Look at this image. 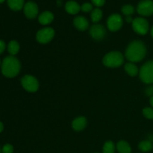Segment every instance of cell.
Masks as SVG:
<instances>
[{"instance_id": "cell-1", "label": "cell", "mask_w": 153, "mask_h": 153, "mask_svg": "<svg viewBox=\"0 0 153 153\" xmlns=\"http://www.w3.org/2000/svg\"><path fill=\"white\" fill-rule=\"evenodd\" d=\"M146 54V49L144 43L140 40L131 42L126 50L125 56L130 62H139L144 58Z\"/></svg>"}, {"instance_id": "cell-2", "label": "cell", "mask_w": 153, "mask_h": 153, "mask_svg": "<svg viewBox=\"0 0 153 153\" xmlns=\"http://www.w3.org/2000/svg\"><path fill=\"white\" fill-rule=\"evenodd\" d=\"M1 73L7 78H14L19 74L21 65L19 60L14 56H7L1 65Z\"/></svg>"}, {"instance_id": "cell-3", "label": "cell", "mask_w": 153, "mask_h": 153, "mask_svg": "<svg viewBox=\"0 0 153 153\" xmlns=\"http://www.w3.org/2000/svg\"><path fill=\"white\" fill-rule=\"evenodd\" d=\"M124 62V57L120 52H111L105 55L103 64L105 66L111 68L120 67Z\"/></svg>"}, {"instance_id": "cell-4", "label": "cell", "mask_w": 153, "mask_h": 153, "mask_svg": "<svg viewBox=\"0 0 153 153\" xmlns=\"http://www.w3.org/2000/svg\"><path fill=\"white\" fill-rule=\"evenodd\" d=\"M140 80L146 84L153 83V61L145 63L139 72Z\"/></svg>"}, {"instance_id": "cell-5", "label": "cell", "mask_w": 153, "mask_h": 153, "mask_svg": "<svg viewBox=\"0 0 153 153\" xmlns=\"http://www.w3.org/2000/svg\"><path fill=\"white\" fill-rule=\"evenodd\" d=\"M132 28L134 31L137 34L140 35H145L147 34L149 31V22L145 18L143 17H137L133 19L132 22Z\"/></svg>"}, {"instance_id": "cell-6", "label": "cell", "mask_w": 153, "mask_h": 153, "mask_svg": "<svg viewBox=\"0 0 153 153\" xmlns=\"http://www.w3.org/2000/svg\"><path fill=\"white\" fill-rule=\"evenodd\" d=\"M21 84L25 91L28 92H36L39 88V82L35 77L26 75L21 79Z\"/></svg>"}, {"instance_id": "cell-7", "label": "cell", "mask_w": 153, "mask_h": 153, "mask_svg": "<svg viewBox=\"0 0 153 153\" xmlns=\"http://www.w3.org/2000/svg\"><path fill=\"white\" fill-rule=\"evenodd\" d=\"M55 36V31L53 28H44L38 31L36 35L37 40L40 43H48L53 39Z\"/></svg>"}, {"instance_id": "cell-8", "label": "cell", "mask_w": 153, "mask_h": 153, "mask_svg": "<svg viewBox=\"0 0 153 153\" xmlns=\"http://www.w3.org/2000/svg\"><path fill=\"white\" fill-rule=\"evenodd\" d=\"M137 11L143 16H149L153 14L152 0H141L137 6Z\"/></svg>"}, {"instance_id": "cell-9", "label": "cell", "mask_w": 153, "mask_h": 153, "mask_svg": "<svg viewBox=\"0 0 153 153\" xmlns=\"http://www.w3.org/2000/svg\"><path fill=\"white\" fill-rule=\"evenodd\" d=\"M123 19L118 13H113L108 18L107 26L111 31H117L120 30L123 26Z\"/></svg>"}, {"instance_id": "cell-10", "label": "cell", "mask_w": 153, "mask_h": 153, "mask_svg": "<svg viewBox=\"0 0 153 153\" xmlns=\"http://www.w3.org/2000/svg\"><path fill=\"white\" fill-rule=\"evenodd\" d=\"M23 11L25 16L28 19H34L35 17H37V14H38V6L34 1H29L25 3L24 5Z\"/></svg>"}, {"instance_id": "cell-11", "label": "cell", "mask_w": 153, "mask_h": 153, "mask_svg": "<svg viewBox=\"0 0 153 153\" xmlns=\"http://www.w3.org/2000/svg\"><path fill=\"white\" fill-rule=\"evenodd\" d=\"M90 34L94 40H102L106 34L105 28L100 24H95L91 26V29H90Z\"/></svg>"}, {"instance_id": "cell-12", "label": "cell", "mask_w": 153, "mask_h": 153, "mask_svg": "<svg viewBox=\"0 0 153 153\" xmlns=\"http://www.w3.org/2000/svg\"><path fill=\"white\" fill-rule=\"evenodd\" d=\"M73 24L75 27L79 31H85L89 27V22L88 19L82 16H78L73 20Z\"/></svg>"}, {"instance_id": "cell-13", "label": "cell", "mask_w": 153, "mask_h": 153, "mask_svg": "<svg viewBox=\"0 0 153 153\" xmlns=\"http://www.w3.org/2000/svg\"><path fill=\"white\" fill-rule=\"evenodd\" d=\"M65 10L68 13L72 15L77 14L81 10V6L76 1H68L65 4Z\"/></svg>"}, {"instance_id": "cell-14", "label": "cell", "mask_w": 153, "mask_h": 153, "mask_svg": "<svg viewBox=\"0 0 153 153\" xmlns=\"http://www.w3.org/2000/svg\"><path fill=\"white\" fill-rule=\"evenodd\" d=\"M53 19L54 14L49 10L43 12L38 16V21L41 25H49L53 21Z\"/></svg>"}, {"instance_id": "cell-15", "label": "cell", "mask_w": 153, "mask_h": 153, "mask_svg": "<svg viewBox=\"0 0 153 153\" xmlns=\"http://www.w3.org/2000/svg\"><path fill=\"white\" fill-rule=\"evenodd\" d=\"M87 125V120L85 117H79L76 118L72 123V126L76 131H82Z\"/></svg>"}, {"instance_id": "cell-16", "label": "cell", "mask_w": 153, "mask_h": 153, "mask_svg": "<svg viewBox=\"0 0 153 153\" xmlns=\"http://www.w3.org/2000/svg\"><path fill=\"white\" fill-rule=\"evenodd\" d=\"M7 5L14 11H18L20 10L24 7V0H7Z\"/></svg>"}, {"instance_id": "cell-17", "label": "cell", "mask_w": 153, "mask_h": 153, "mask_svg": "<svg viewBox=\"0 0 153 153\" xmlns=\"http://www.w3.org/2000/svg\"><path fill=\"white\" fill-rule=\"evenodd\" d=\"M117 150L119 153H131V148L128 142L120 140L117 144Z\"/></svg>"}, {"instance_id": "cell-18", "label": "cell", "mask_w": 153, "mask_h": 153, "mask_svg": "<svg viewBox=\"0 0 153 153\" xmlns=\"http://www.w3.org/2000/svg\"><path fill=\"white\" fill-rule=\"evenodd\" d=\"M7 51L12 56L16 55L19 51V43L16 40H10L7 45Z\"/></svg>"}, {"instance_id": "cell-19", "label": "cell", "mask_w": 153, "mask_h": 153, "mask_svg": "<svg viewBox=\"0 0 153 153\" xmlns=\"http://www.w3.org/2000/svg\"><path fill=\"white\" fill-rule=\"evenodd\" d=\"M125 70L130 76H135L138 73V68L134 63H127L125 65Z\"/></svg>"}, {"instance_id": "cell-20", "label": "cell", "mask_w": 153, "mask_h": 153, "mask_svg": "<svg viewBox=\"0 0 153 153\" xmlns=\"http://www.w3.org/2000/svg\"><path fill=\"white\" fill-rule=\"evenodd\" d=\"M102 10L101 9L99 8V7L94 8V10L91 11V19H92V21L94 23H97V22H99L101 20L102 18Z\"/></svg>"}, {"instance_id": "cell-21", "label": "cell", "mask_w": 153, "mask_h": 153, "mask_svg": "<svg viewBox=\"0 0 153 153\" xmlns=\"http://www.w3.org/2000/svg\"><path fill=\"white\" fill-rule=\"evenodd\" d=\"M138 148L142 152H147L153 149V144L150 140H143V141L140 142Z\"/></svg>"}, {"instance_id": "cell-22", "label": "cell", "mask_w": 153, "mask_h": 153, "mask_svg": "<svg viewBox=\"0 0 153 153\" xmlns=\"http://www.w3.org/2000/svg\"><path fill=\"white\" fill-rule=\"evenodd\" d=\"M103 153H114L115 152V146L114 143L111 140L106 141L103 146L102 149Z\"/></svg>"}, {"instance_id": "cell-23", "label": "cell", "mask_w": 153, "mask_h": 153, "mask_svg": "<svg viewBox=\"0 0 153 153\" xmlns=\"http://www.w3.org/2000/svg\"><path fill=\"white\" fill-rule=\"evenodd\" d=\"M121 11L126 16H131L134 13V7L131 4H126V5L123 6Z\"/></svg>"}, {"instance_id": "cell-24", "label": "cell", "mask_w": 153, "mask_h": 153, "mask_svg": "<svg viewBox=\"0 0 153 153\" xmlns=\"http://www.w3.org/2000/svg\"><path fill=\"white\" fill-rule=\"evenodd\" d=\"M143 114L146 118L149 120H153V108L146 107L143 108Z\"/></svg>"}, {"instance_id": "cell-25", "label": "cell", "mask_w": 153, "mask_h": 153, "mask_svg": "<svg viewBox=\"0 0 153 153\" xmlns=\"http://www.w3.org/2000/svg\"><path fill=\"white\" fill-rule=\"evenodd\" d=\"M94 10L93 7V4L90 2H85L81 6V10H82L85 13H88V12L92 11Z\"/></svg>"}, {"instance_id": "cell-26", "label": "cell", "mask_w": 153, "mask_h": 153, "mask_svg": "<svg viewBox=\"0 0 153 153\" xmlns=\"http://www.w3.org/2000/svg\"><path fill=\"white\" fill-rule=\"evenodd\" d=\"M13 147L12 145L7 143V144L4 145L1 149V153H13Z\"/></svg>"}, {"instance_id": "cell-27", "label": "cell", "mask_w": 153, "mask_h": 153, "mask_svg": "<svg viewBox=\"0 0 153 153\" xmlns=\"http://www.w3.org/2000/svg\"><path fill=\"white\" fill-rule=\"evenodd\" d=\"M91 1H92L93 4L97 7H102L105 3V0H91Z\"/></svg>"}, {"instance_id": "cell-28", "label": "cell", "mask_w": 153, "mask_h": 153, "mask_svg": "<svg viewBox=\"0 0 153 153\" xmlns=\"http://www.w3.org/2000/svg\"><path fill=\"white\" fill-rule=\"evenodd\" d=\"M5 43H4V42L2 40H0V55H1V53H2L4 51V49H5Z\"/></svg>"}, {"instance_id": "cell-29", "label": "cell", "mask_w": 153, "mask_h": 153, "mask_svg": "<svg viewBox=\"0 0 153 153\" xmlns=\"http://www.w3.org/2000/svg\"><path fill=\"white\" fill-rule=\"evenodd\" d=\"M146 95L152 97L153 96V86L149 87V88H148L146 90Z\"/></svg>"}, {"instance_id": "cell-30", "label": "cell", "mask_w": 153, "mask_h": 153, "mask_svg": "<svg viewBox=\"0 0 153 153\" xmlns=\"http://www.w3.org/2000/svg\"><path fill=\"white\" fill-rule=\"evenodd\" d=\"M126 21L128 23H131V22H132L133 19H132V17H131V16H126Z\"/></svg>"}, {"instance_id": "cell-31", "label": "cell", "mask_w": 153, "mask_h": 153, "mask_svg": "<svg viewBox=\"0 0 153 153\" xmlns=\"http://www.w3.org/2000/svg\"><path fill=\"white\" fill-rule=\"evenodd\" d=\"M3 129H4V125H3L2 123L0 121V133L3 131Z\"/></svg>"}, {"instance_id": "cell-32", "label": "cell", "mask_w": 153, "mask_h": 153, "mask_svg": "<svg viewBox=\"0 0 153 153\" xmlns=\"http://www.w3.org/2000/svg\"><path fill=\"white\" fill-rule=\"evenodd\" d=\"M149 102H150L151 106L153 107V96H152V97H151L150 100H149Z\"/></svg>"}, {"instance_id": "cell-33", "label": "cell", "mask_w": 153, "mask_h": 153, "mask_svg": "<svg viewBox=\"0 0 153 153\" xmlns=\"http://www.w3.org/2000/svg\"><path fill=\"white\" fill-rule=\"evenodd\" d=\"M151 35H152V37H153V26H152V29H151Z\"/></svg>"}, {"instance_id": "cell-34", "label": "cell", "mask_w": 153, "mask_h": 153, "mask_svg": "<svg viewBox=\"0 0 153 153\" xmlns=\"http://www.w3.org/2000/svg\"><path fill=\"white\" fill-rule=\"evenodd\" d=\"M4 0H0V3H2V2H4Z\"/></svg>"}, {"instance_id": "cell-35", "label": "cell", "mask_w": 153, "mask_h": 153, "mask_svg": "<svg viewBox=\"0 0 153 153\" xmlns=\"http://www.w3.org/2000/svg\"><path fill=\"white\" fill-rule=\"evenodd\" d=\"M0 153H1V149H0Z\"/></svg>"}, {"instance_id": "cell-36", "label": "cell", "mask_w": 153, "mask_h": 153, "mask_svg": "<svg viewBox=\"0 0 153 153\" xmlns=\"http://www.w3.org/2000/svg\"><path fill=\"white\" fill-rule=\"evenodd\" d=\"M1 65V61H0V66Z\"/></svg>"}]
</instances>
